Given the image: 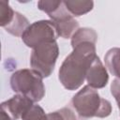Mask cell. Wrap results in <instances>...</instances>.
Wrapping results in <instances>:
<instances>
[{
    "label": "cell",
    "mask_w": 120,
    "mask_h": 120,
    "mask_svg": "<svg viewBox=\"0 0 120 120\" xmlns=\"http://www.w3.org/2000/svg\"><path fill=\"white\" fill-rule=\"evenodd\" d=\"M97 34L93 29H79L72 37L73 52L66 57L60 69L59 80L65 88L75 90L86 78V73L96 58Z\"/></svg>",
    "instance_id": "1"
},
{
    "label": "cell",
    "mask_w": 120,
    "mask_h": 120,
    "mask_svg": "<svg viewBox=\"0 0 120 120\" xmlns=\"http://www.w3.org/2000/svg\"><path fill=\"white\" fill-rule=\"evenodd\" d=\"M71 104L79 116L84 119L107 117L112 112L111 103L89 85H85L72 98Z\"/></svg>",
    "instance_id": "2"
},
{
    "label": "cell",
    "mask_w": 120,
    "mask_h": 120,
    "mask_svg": "<svg viewBox=\"0 0 120 120\" xmlns=\"http://www.w3.org/2000/svg\"><path fill=\"white\" fill-rule=\"evenodd\" d=\"M42 78L35 69H21L11 76L10 85L14 92L27 97L33 101H39L45 94Z\"/></svg>",
    "instance_id": "3"
},
{
    "label": "cell",
    "mask_w": 120,
    "mask_h": 120,
    "mask_svg": "<svg viewBox=\"0 0 120 120\" xmlns=\"http://www.w3.org/2000/svg\"><path fill=\"white\" fill-rule=\"evenodd\" d=\"M38 8L46 12L55 24L58 35L64 38H70L71 34L79 27L78 22L67 9L62 1H39Z\"/></svg>",
    "instance_id": "4"
},
{
    "label": "cell",
    "mask_w": 120,
    "mask_h": 120,
    "mask_svg": "<svg viewBox=\"0 0 120 120\" xmlns=\"http://www.w3.org/2000/svg\"><path fill=\"white\" fill-rule=\"evenodd\" d=\"M58 51V46L55 40L43 42L38 45L34 48L31 54V67L43 78L49 77L54 68Z\"/></svg>",
    "instance_id": "5"
},
{
    "label": "cell",
    "mask_w": 120,
    "mask_h": 120,
    "mask_svg": "<svg viewBox=\"0 0 120 120\" xmlns=\"http://www.w3.org/2000/svg\"><path fill=\"white\" fill-rule=\"evenodd\" d=\"M59 37L57 28L52 21H39L32 23L22 35L23 42L31 48L47 42L54 41Z\"/></svg>",
    "instance_id": "6"
},
{
    "label": "cell",
    "mask_w": 120,
    "mask_h": 120,
    "mask_svg": "<svg viewBox=\"0 0 120 120\" xmlns=\"http://www.w3.org/2000/svg\"><path fill=\"white\" fill-rule=\"evenodd\" d=\"M33 100L22 95H16L10 99L1 104L2 112L11 118V120H17L22 118L23 114L33 106Z\"/></svg>",
    "instance_id": "7"
},
{
    "label": "cell",
    "mask_w": 120,
    "mask_h": 120,
    "mask_svg": "<svg viewBox=\"0 0 120 120\" xmlns=\"http://www.w3.org/2000/svg\"><path fill=\"white\" fill-rule=\"evenodd\" d=\"M108 74L100 62L98 56H96L86 73V80L88 85L92 88H102L108 82Z\"/></svg>",
    "instance_id": "8"
},
{
    "label": "cell",
    "mask_w": 120,
    "mask_h": 120,
    "mask_svg": "<svg viewBox=\"0 0 120 120\" xmlns=\"http://www.w3.org/2000/svg\"><path fill=\"white\" fill-rule=\"evenodd\" d=\"M105 64L109 71L120 80V48H113L107 52Z\"/></svg>",
    "instance_id": "9"
},
{
    "label": "cell",
    "mask_w": 120,
    "mask_h": 120,
    "mask_svg": "<svg viewBox=\"0 0 120 120\" xmlns=\"http://www.w3.org/2000/svg\"><path fill=\"white\" fill-rule=\"evenodd\" d=\"M64 4L72 16H81L90 11L94 5L92 1H66Z\"/></svg>",
    "instance_id": "10"
},
{
    "label": "cell",
    "mask_w": 120,
    "mask_h": 120,
    "mask_svg": "<svg viewBox=\"0 0 120 120\" xmlns=\"http://www.w3.org/2000/svg\"><path fill=\"white\" fill-rule=\"evenodd\" d=\"M22 120H47V114H45L43 109L33 104V106L23 114L22 117Z\"/></svg>",
    "instance_id": "11"
},
{
    "label": "cell",
    "mask_w": 120,
    "mask_h": 120,
    "mask_svg": "<svg viewBox=\"0 0 120 120\" xmlns=\"http://www.w3.org/2000/svg\"><path fill=\"white\" fill-rule=\"evenodd\" d=\"M47 120H77L72 111L68 108H62L47 114Z\"/></svg>",
    "instance_id": "12"
},
{
    "label": "cell",
    "mask_w": 120,
    "mask_h": 120,
    "mask_svg": "<svg viewBox=\"0 0 120 120\" xmlns=\"http://www.w3.org/2000/svg\"><path fill=\"white\" fill-rule=\"evenodd\" d=\"M111 93L114 97V98L117 102L118 108L120 110V80L115 79L112 81V85H111Z\"/></svg>",
    "instance_id": "13"
}]
</instances>
